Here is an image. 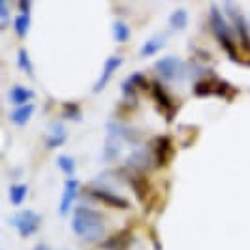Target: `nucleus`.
<instances>
[{
	"mask_svg": "<svg viewBox=\"0 0 250 250\" xmlns=\"http://www.w3.org/2000/svg\"><path fill=\"white\" fill-rule=\"evenodd\" d=\"M72 229L77 237L87 243H96L105 235V220L98 209H92L85 203L75 205L72 214Z\"/></svg>",
	"mask_w": 250,
	"mask_h": 250,
	"instance_id": "nucleus-1",
	"label": "nucleus"
},
{
	"mask_svg": "<svg viewBox=\"0 0 250 250\" xmlns=\"http://www.w3.org/2000/svg\"><path fill=\"white\" fill-rule=\"evenodd\" d=\"M209 23L213 28L214 36L218 38V42L222 43V47L228 51V55L237 62V49H235V43H233V26L226 21L222 10L213 4L211 6V12H209Z\"/></svg>",
	"mask_w": 250,
	"mask_h": 250,
	"instance_id": "nucleus-2",
	"label": "nucleus"
},
{
	"mask_svg": "<svg viewBox=\"0 0 250 250\" xmlns=\"http://www.w3.org/2000/svg\"><path fill=\"white\" fill-rule=\"evenodd\" d=\"M154 70L166 81H183L190 77V66L175 55H166L154 62Z\"/></svg>",
	"mask_w": 250,
	"mask_h": 250,
	"instance_id": "nucleus-3",
	"label": "nucleus"
},
{
	"mask_svg": "<svg viewBox=\"0 0 250 250\" xmlns=\"http://www.w3.org/2000/svg\"><path fill=\"white\" fill-rule=\"evenodd\" d=\"M152 166H156V156H154V149L152 145H141L130 152V156L126 158V167L136 171V173H143L150 169Z\"/></svg>",
	"mask_w": 250,
	"mask_h": 250,
	"instance_id": "nucleus-4",
	"label": "nucleus"
},
{
	"mask_svg": "<svg viewBox=\"0 0 250 250\" xmlns=\"http://www.w3.org/2000/svg\"><path fill=\"white\" fill-rule=\"evenodd\" d=\"M222 8H224L226 15L231 19L233 30H235L237 36L241 38V45L245 47V51H249L250 53V28H249V23H247L245 17H243V12L239 10L233 2H224Z\"/></svg>",
	"mask_w": 250,
	"mask_h": 250,
	"instance_id": "nucleus-5",
	"label": "nucleus"
},
{
	"mask_svg": "<svg viewBox=\"0 0 250 250\" xmlns=\"http://www.w3.org/2000/svg\"><path fill=\"white\" fill-rule=\"evenodd\" d=\"M40 220H42L40 214L34 213V211H30V209H26V211H21V213H17L13 216L12 224L15 226V229H17L23 237H28V235H32L38 229Z\"/></svg>",
	"mask_w": 250,
	"mask_h": 250,
	"instance_id": "nucleus-6",
	"label": "nucleus"
},
{
	"mask_svg": "<svg viewBox=\"0 0 250 250\" xmlns=\"http://www.w3.org/2000/svg\"><path fill=\"white\" fill-rule=\"evenodd\" d=\"M87 194L90 196V198H94V200H100V201H104V203H107V205L119 207V209H126V207H130L128 200H125L123 196L115 194L113 190H105V188L96 187V185L88 187L87 188Z\"/></svg>",
	"mask_w": 250,
	"mask_h": 250,
	"instance_id": "nucleus-7",
	"label": "nucleus"
},
{
	"mask_svg": "<svg viewBox=\"0 0 250 250\" xmlns=\"http://www.w3.org/2000/svg\"><path fill=\"white\" fill-rule=\"evenodd\" d=\"M77 192H79V181L74 179V177H68L66 185H64V194L61 198V205H59V213L68 214V211L74 205L75 198H77Z\"/></svg>",
	"mask_w": 250,
	"mask_h": 250,
	"instance_id": "nucleus-8",
	"label": "nucleus"
},
{
	"mask_svg": "<svg viewBox=\"0 0 250 250\" xmlns=\"http://www.w3.org/2000/svg\"><path fill=\"white\" fill-rule=\"evenodd\" d=\"M121 64H123V57H119V55H111V57L105 61L100 77H98V79H96V83H94V92H100L102 88L107 85V81L111 79L113 72H115Z\"/></svg>",
	"mask_w": 250,
	"mask_h": 250,
	"instance_id": "nucleus-9",
	"label": "nucleus"
},
{
	"mask_svg": "<svg viewBox=\"0 0 250 250\" xmlns=\"http://www.w3.org/2000/svg\"><path fill=\"white\" fill-rule=\"evenodd\" d=\"M150 87H152V96H154L156 104H158V105H160V109L167 115V119H171V117H173V113H175V104L171 102V98L167 96V92L164 90V87L160 85V83H156V81H154Z\"/></svg>",
	"mask_w": 250,
	"mask_h": 250,
	"instance_id": "nucleus-10",
	"label": "nucleus"
},
{
	"mask_svg": "<svg viewBox=\"0 0 250 250\" xmlns=\"http://www.w3.org/2000/svg\"><path fill=\"white\" fill-rule=\"evenodd\" d=\"M64 141H66V130H64L62 123L57 121V123L51 125L49 134L45 136V145H47L49 149H57V147L62 145Z\"/></svg>",
	"mask_w": 250,
	"mask_h": 250,
	"instance_id": "nucleus-11",
	"label": "nucleus"
},
{
	"mask_svg": "<svg viewBox=\"0 0 250 250\" xmlns=\"http://www.w3.org/2000/svg\"><path fill=\"white\" fill-rule=\"evenodd\" d=\"M32 96H34V92H32L28 87H25V85H13V87L8 90V98L12 100L13 105L28 104Z\"/></svg>",
	"mask_w": 250,
	"mask_h": 250,
	"instance_id": "nucleus-12",
	"label": "nucleus"
},
{
	"mask_svg": "<svg viewBox=\"0 0 250 250\" xmlns=\"http://www.w3.org/2000/svg\"><path fill=\"white\" fill-rule=\"evenodd\" d=\"M32 113H34V104H32V102L23 104V105H13L12 113H10V121H12L13 125L21 126L30 119Z\"/></svg>",
	"mask_w": 250,
	"mask_h": 250,
	"instance_id": "nucleus-13",
	"label": "nucleus"
},
{
	"mask_svg": "<svg viewBox=\"0 0 250 250\" xmlns=\"http://www.w3.org/2000/svg\"><path fill=\"white\" fill-rule=\"evenodd\" d=\"M152 149H154V156H156V166H164L171 152V141L167 138H158L154 141Z\"/></svg>",
	"mask_w": 250,
	"mask_h": 250,
	"instance_id": "nucleus-14",
	"label": "nucleus"
},
{
	"mask_svg": "<svg viewBox=\"0 0 250 250\" xmlns=\"http://www.w3.org/2000/svg\"><path fill=\"white\" fill-rule=\"evenodd\" d=\"M166 43V34H154V36H150L143 45H141V49H139V55L141 57H149V55H154L156 51L162 49V45Z\"/></svg>",
	"mask_w": 250,
	"mask_h": 250,
	"instance_id": "nucleus-15",
	"label": "nucleus"
},
{
	"mask_svg": "<svg viewBox=\"0 0 250 250\" xmlns=\"http://www.w3.org/2000/svg\"><path fill=\"white\" fill-rule=\"evenodd\" d=\"M145 85V79H143V74H132L130 77H126L125 81H123V92H125L126 96H132V94H136V90L139 87H143Z\"/></svg>",
	"mask_w": 250,
	"mask_h": 250,
	"instance_id": "nucleus-16",
	"label": "nucleus"
},
{
	"mask_svg": "<svg viewBox=\"0 0 250 250\" xmlns=\"http://www.w3.org/2000/svg\"><path fill=\"white\" fill-rule=\"evenodd\" d=\"M13 26H15L17 36H25L28 26H30V13L28 12L17 13V15H15V21H13Z\"/></svg>",
	"mask_w": 250,
	"mask_h": 250,
	"instance_id": "nucleus-17",
	"label": "nucleus"
},
{
	"mask_svg": "<svg viewBox=\"0 0 250 250\" xmlns=\"http://www.w3.org/2000/svg\"><path fill=\"white\" fill-rule=\"evenodd\" d=\"M188 23V12L185 10V8H177V10H173V13L169 15V25H171V28H183V26H187Z\"/></svg>",
	"mask_w": 250,
	"mask_h": 250,
	"instance_id": "nucleus-18",
	"label": "nucleus"
},
{
	"mask_svg": "<svg viewBox=\"0 0 250 250\" xmlns=\"http://www.w3.org/2000/svg\"><path fill=\"white\" fill-rule=\"evenodd\" d=\"M113 36L117 42H126L130 38V26L126 25L123 19H115L113 23Z\"/></svg>",
	"mask_w": 250,
	"mask_h": 250,
	"instance_id": "nucleus-19",
	"label": "nucleus"
},
{
	"mask_svg": "<svg viewBox=\"0 0 250 250\" xmlns=\"http://www.w3.org/2000/svg\"><path fill=\"white\" fill-rule=\"evenodd\" d=\"M26 192H28L26 185H21V183H13L12 187H10V201H12L13 205H19L21 201L25 200Z\"/></svg>",
	"mask_w": 250,
	"mask_h": 250,
	"instance_id": "nucleus-20",
	"label": "nucleus"
},
{
	"mask_svg": "<svg viewBox=\"0 0 250 250\" xmlns=\"http://www.w3.org/2000/svg\"><path fill=\"white\" fill-rule=\"evenodd\" d=\"M126 243H128V231H125V233H117V235L109 239L107 243H104V247H105V249H111V250H121Z\"/></svg>",
	"mask_w": 250,
	"mask_h": 250,
	"instance_id": "nucleus-21",
	"label": "nucleus"
},
{
	"mask_svg": "<svg viewBox=\"0 0 250 250\" xmlns=\"http://www.w3.org/2000/svg\"><path fill=\"white\" fill-rule=\"evenodd\" d=\"M57 164H59V167L62 169L64 173H68V175H72L75 169V160L70 156V154H61L59 158H57Z\"/></svg>",
	"mask_w": 250,
	"mask_h": 250,
	"instance_id": "nucleus-22",
	"label": "nucleus"
},
{
	"mask_svg": "<svg viewBox=\"0 0 250 250\" xmlns=\"http://www.w3.org/2000/svg\"><path fill=\"white\" fill-rule=\"evenodd\" d=\"M62 117L64 119H72V121H77L81 117V111H79V105L77 104H64V109H62Z\"/></svg>",
	"mask_w": 250,
	"mask_h": 250,
	"instance_id": "nucleus-23",
	"label": "nucleus"
},
{
	"mask_svg": "<svg viewBox=\"0 0 250 250\" xmlns=\"http://www.w3.org/2000/svg\"><path fill=\"white\" fill-rule=\"evenodd\" d=\"M17 64H19L21 70H25L26 74H32V64H30V59H28L25 49L17 51Z\"/></svg>",
	"mask_w": 250,
	"mask_h": 250,
	"instance_id": "nucleus-24",
	"label": "nucleus"
},
{
	"mask_svg": "<svg viewBox=\"0 0 250 250\" xmlns=\"http://www.w3.org/2000/svg\"><path fill=\"white\" fill-rule=\"evenodd\" d=\"M8 21H10V8H8V2H6V0H0V26L4 28V26L8 25Z\"/></svg>",
	"mask_w": 250,
	"mask_h": 250,
	"instance_id": "nucleus-25",
	"label": "nucleus"
},
{
	"mask_svg": "<svg viewBox=\"0 0 250 250\" xmlns=\"http://www.w3.org/2000/svg\"><path fill=\"white\" fill-rule=\"evenodd\" d=\"M28 10H30V2H26V0L19 2V12H28Z\"/></svg>",
	"mask_w": 250,
	"mask_h": 250,
	"instance_id": "nucleus-26",
	"label": "nucleus"
},
{
	"mask_svg": "<svg viewBox=\"0 0 250 250\" xmlns=\"http://www.w3.org/2000/svg\"><path fill=\"white\" fill-rule=\"evenodd\" d=\"M34 250H51V249L45 245V243H38L36 247H34Z\"/></svg>",
	"mask_w": 250,
	"mask_h": 250,
	"instance_id": "nucleus-27",
	"label": "nucleus"
},
{
	"mask_svg": "<svg viewBox=\"0 0 250 250\" xmlns=\"http://www.w3.org/2000/svg\"><path fill=\"white\" fill-rule=\"evenodd\" d=\"M249 28H250V23H249Z\"/></svg>",
	"mask_w": 250,
	"mask_h": 250,
	"instance_id": "nucleus-28",
	"label": "nucleus"
}]
</instances>
